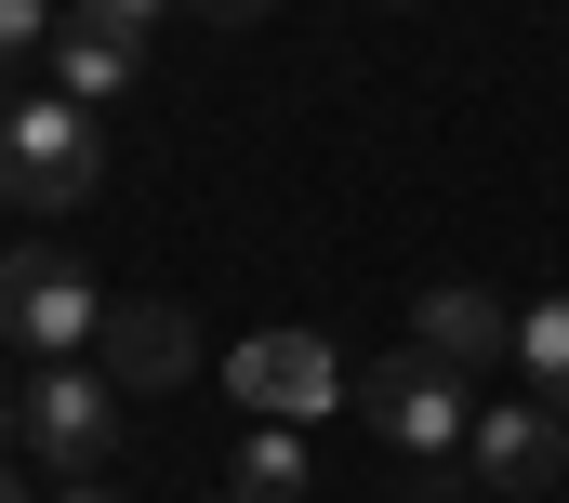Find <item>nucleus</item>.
Returning <instances> with one entry per match:
<instances>
[{
    "mask_svg": "<svg viewBox=\"0 0 569 503\" xmlns=\"http://www.w3.org/2000/svg\"><path fill=\"white\" fill-rule=\"evenodd\" d=\"M13 437H27V397H13V384H0V451H13Z\"/></svg>",
    "mask_w": 569,
    "mask_h": 503,
    "instance_id": "16",
    "label": "nucleus"
},
{
    "mask_svg": "<svg viewBox=\"0 0 569 503\" xmlns=\"http://www.w3.org/2000/svg\"><path fill=\"white\" fill-rule=\"evenodd\" d=\"M0 503H27V477H13V451H0Z\"/></svg>",
    "mask_w": 569,
    "mask_h": 503,
    "instance_id": "17",
    "label": "nucleus"
},
{
    "mask_svg": "<svg viewBox=\"0 0 569 503\" xmlns=\"http://www.w3.org/2000/svg\"><path fill=\"white\" fill-rule=\"evenodd\" d=\"M40 80H53L67 107H93V120H107L146 67H133V40H120V27H80V13H67V27H53V53H40Z\"/></svg>",
    "mask_w": 569,
    "mask_h": 503,
    "instance_id": "9",
    "label": "nucleus"
},
{
    "mask_svg": "<svg viewBox=\"0 0 569 503\" xmlns=\"http://www.w3.org/2000/svg\"><path fill=\"white\" fill-rule=\"evenodd\" d=\"M27 451H40L53 477H107V451H120V384L80 372V358H40V384H27Z\"/></svg>",
    "mask_w": 569,
    "mask_h": 503,
    "instance_id": "5",
    "label": "nucleus"
},
{
    "mask_svg": "<svg viewBox=\"0 0 569 503\" xmlns=\"http://www.w3.org/2000/svg\"><path fill=\"white\" fill-rule=\"evenodd\" d=\"M93 318H107V292H93L80 251H0V345H27V358H80Z\"/></svg>",
    "mask_w": 569,
    "mask_h": 503,
    "instance_id": "3",
    "label": "nucleus"
},
{
    "mask_svg": "<svg viewBox=\"0 0 569 503\" xmlns=\"http://www.w3.org/2000/svg\"><path fill=\"white\" fill-rule=\"evenodd\" d=\"M107 186V120L67 93H13L0 107V199L13 213H80Z\"/></svg>",
    "mask_w": 569,
    "mask_h": 503,
    "instance_id": "1",
    "label": "nucleus"
},
{
    "mask_svg": "<svg viewBox=\"0 0 569 503\" xmlns=\"http://www.w3.org/2000/svg\"><path fill=\"white\" fill-rule=\"evenodd\" d=\"M239 397H252V424H318V411H345V358L318 332H252L239 345Z\"/></svg>",
    "mask_w": 569,
    "mask_h": 503,
    "instance_id": "7",
    "label": "nucleus"
},
{
    "mask_svg": "<svg viewBox=\"0 0 569 503\" xmlns=\"http://www.w3.org/2000/svg\"><path fill=\"white\" fill-rule=\"evenodd\" d=\"M345 411H358L371 437H398L411 464H450V451L477 437V411H463V372H450V358H425V345H398V358H358Z\"/></svg>",
    "mask_w": 569,
    "mask_h": 503,
    "instance_id": "2",
    "label": "nucleus"
},
{
    "mask_svg": "<svg viewBox=\"0 0 569 503\" xmlns=\"http://www.w3.org/2000/svg\"><path fill=\"white\" fill-rule=\"evenodd\" d=\"M93 372L120 384V397H172V384H199V318L159 305V292H107V318H93Z\"/></svg>",
    "mask_w": 569,
    "mask_h": 503,
    "instance_id": "4",
    "label": "nucleus"
},
{
    "mask_svg": "<svg viewBox=\"0 0 569 503\" xmlns=\"http://www.w3.org/2000/svg\"><path fill=\"white\" fill-rule=\"evenodd\" d=\"M411 345L450 358V372H490V358H517V305L477 292V278H437L425 305H411Z\"/></svg>",
    "mask_w": 569,
    "mask_h": 503,
    "instance_id": "8",
    "label": "nucleus"
},
{
    "mask_svg": "<svg viewBox=\"0 0 569 503\" xmlns=\"http://www.w3.org/2000/svg\"><path fill=\"white\" fill-rule=\"evenodd\" d=\"M53 53V0H0V107H13V80Z\"/></svg>",
    "mask_w": 569,
    "mask_h": 503,
    "instance_id": "12",
    "label": "nucleus"
},
{
    "mask_svg": "<svg viewBox=\"0 0 569 503\" xmlns=\"http://www.w3.org/2000/svg\"><path fill=\"white\" fill-rule=\"evenodd\" d=\"M463 464H477V491L543 503V491L569 477V411H543V397H490L477 437H463Z\"/></svg>",
    "mask_w": 569,
    "mask_h": 503,
    "instance_id": "6",
    "label": "nucleus"
},
{
    "mask_svg": "<svg viewBox=\"0 0 569 503\" xmlns=\"http://www.w3.org/2000/svg\"><path fill=\"white\" fill-rule=\"evenodd\" d=\"M186 13H212V27H252V13H279V0H186Z\"/></svg>",
    "mask_w": 569,
    "mask_h": 503,
    "instance_id": "14",
    "label": "nucleus"
},
{
    "mask_svg": "<svg viewBox=\"0 0 569 503\" xmlns=\"http://www.w3.org/2000/svg\"><path fill=\"white\" fill-rule=\"evenodd\" d=\"M239 503H305V424H252L239 437Z\"/></svg>",
    "mask_w": 569,
    "mask_h": 503,
    "instance_id": "10",
    "label": "nucleus"
},
{
    "mask_svg": "<svg viewBox=\"0 0 569 503\" xmlns=\"http://www.w3.org/2000/svg\"><path fill=\"white\" fill-rule=\"evenodd\" d=\"M517 372H530L543 411H569V292H543V305L517 318Z\"/></svg>",
    "mask_w": 569,
    "mask_h": 503,
    "instance_id": "11",
    "label": "nucleus"
},
{
    "mask_svg": "<svg viewBox=\"0 0 569 503\" xmlns=\"http://www.w3.org/2000/svg\"><path fill=\"white\" fill-rule=\"evenodd\" d=\"M53 503H133V491H107V477H67V491H53Z\"/></svg>",
    "mask_w": 569,
    "mask_h": 503,
    "instance_id": "15",
    "label": "nucleus"
},
{
    "mask_svg": "<svg viewBox=\"0 0 569 503\" xmlns=\"http://www.w3.org/2000/svg\"><path fill=\"white\" fill-rule=\"evenodd\" d=\"M159 13H186V0H80V27H120V40H146Z\"/></svg>",
    "mask_w": 569,
    "mask_h": 503,
    "instance_id": "13",
    "label": "nucleus"
}]
</instances>
